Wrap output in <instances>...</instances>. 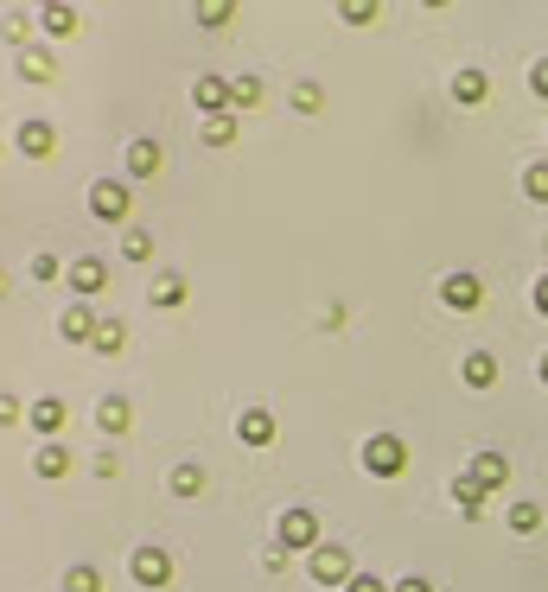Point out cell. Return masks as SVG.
Listing matches in <instances>:
<instances>
[{
    "label": "cell",
    "instance_id": "38",
    "mask_svg": "<svg viewBox=\"0 0 548 592\" xmlns=\"http://www.w3.org/2000/svg\"><path fill=\"white\" fill-rule=\"evenodd\" d=\"M542 382H548V357H542Z\"/></svg>",
    "mask_w": 548,
    "mask_h": 592
},
{
    "label": "cell",
    "instance_id": "36",
    "mask_svg": "<svg viewBox=\"0 0 548 592\" xmlns=\"http://www.w3.org/2000/svg\"><path fill=\"white\" fill-rule=\"evenodd\" d=\"M536 312H542V319H548V274H542V281H536Z\"/></svg>",
    "mask_w": 548,
    "mask_h": 592
},
{
    "label": "cell",
    "instance_id": "30",
    "mask_svg": "<svg viewBox=\"0 0 548 592\" xmlns=\"http://www.w3.org/2000/svg\"><path fill=\"white\" fill-rule=\"evenodd\" d=\"M122 255H128V261H147V255H153V236H141V230H134V236L122 242Z\"/></svg>",
    "mask_w": 548,
    "mask_h": 592
},
{
    "label": "cell",
    "instance_id": "11",
    "mask_svg": "<svg viewBox=\"0 0 548 592\" xmlns=\"http://www.w3.org/2000/svg\"><path fill=\"white\" fill-rule=\"evenodd\" d=\"M236 440H243V446H268L274 440V414L268 408H249L243 421H236Z\"/></svg>",
    "mask_w": 548,
    "mask_h": 592
},
{
    "label": "cell",
    "instance_id": "24",
    "mask_svg": "<svg viewBox=\"0 0 548 592\" xmlns=\"http://www.w3.org/2000/svg\"><path fill=\"white\" fill-rule=\"evenodd\" d=\"M20 71L45 83V77H51V51H39V45H20Z\"/></svg>",
    "mask_w": 548,
    "mask_h": 592
},
{
    "label": "cell",
    "instance_id": "6",
    "mask_svg": "<svg viewBox=\"0 0 548 592\" xmlns=\"http://www.w3.org/2000/svg\"><path fill=\"white\" fill-rule=\"evenodd\" d=\"M440 300L453 312H472V306H485V281H478V274H447V281H440Z\"/></svg>",
    "mask_w": 548,
    "mask_h": 592
},
{
    "label": "cell",
    "instance_id": "7",
    "mask_svg": "<svg viewBox=\"0 0 548 592\" xmlns=\"http://www.w3.org/2000/svg\"><path fill=\"white\" fill-rule=\"evenodd\" d=\"M192 102H198V109L217 121V115H230V102H236V83H224V77H198V83H192Z\"/></svg>",
    "mask_w": 548,
    "mask_h": 592
},
{
    "label": "cell",
    "instance_id": "39",
    "mask_svg": "<svg viewBox=\"0 0 548 592\" xmlns=\"http://www.w3.org/2000/svg\"><path fill=\"white\" fill-rule=\"evenodd\" d=\"M0 293H7V274H0Z\"/></svg>",
    "mask_w": 548,
    "mask_h": 592
},
{
    "label": "cell",
    "instance_id": "25",
    "mask_svg": "<svg viewBox=\"0 0 548 592\" xmlns=\"http://www.w3.org/2000/svg\"><path fill=\"white\" fill-rule=\"evenodd\" d=\"M173 491H179V497H198V491H204V472H198L192 459H185V465H173Z\"/></svg>",
    "mask_w": 548,
    "mask_h": 592
},
{
    "label": "cell",
    "instance_id": "13",
    "mask_svg": "<svg viewBox=\"0 0 548 592\" xmlns=\"http://www.w3.org/2000/svg\"><path fill=\"white\" fill-rule=\"evenodd\" d=\"M32 427H39L45 440H58V433H64V402H58V395H45V402H32Z\"/></svg>",
    "mask_w": 548,
    "mask_h": 592
},
{
    "label": "cell",
    "instance_id": "8",
    "mask_svg": "<svg viewBox=\"0 0 548 592\" xmlns=\"http://www.w3.org/2000/svg\"><path fill=\"white\" fill-rule=\"evenodd\" d=\"M102 287H109V268H102L96 255H77L71 261V293H77V300H90V293H102Z\"/></svg>",
    "mask_w": 548,
    "mask_h": 592
},
{
    "label": "cell",
    "instance_id": "12",
    "mask_svg": "<svg viewBox=\"0 0 548 592\" xmlns=\"http://www.w3.org/2000/svg\"><path fill=\"white\" fill-rule=\"evenodd\" d=\"M32 465H39V478H64V472H71V446H64V440H45Z\"/></svg>",
    "mask_w": 548,
    "mask_h": 592
},
{
    "label": "cell",
    "instance_id": "22",
    "mask_svg": "<svg viewBox=\"0 0 548 592\" xmlns=\"http://www.w3.org/2000/svg\"><path fill=\"white\" fill-rule=\"evenodd\" d=\"M153 306H185V274H160L153 281Z\"/></svg>",
    "mask_w": 548,
    "mask_h": 592
},
{
    "label": "cell",
    "instance_id": "34",
    "mask_svg": "<svg viewBox=\"0 0 548 592\" xmlns=\"http://www.w3.org/2000/svg\"><path fill=\"white\" fill-rule=\"evenodd\" d=\"M345 20H351V26H370V20H376V7H364V0H351V7H345Z\"/></svg>",
    "mask_w": 548,
    "mask_h": 592
},
{
    "label": "cell",
    "instance_id": "15",
    "mask_svg": "<svg viewBox=\"0 0 548 592\" xmlns=\"http://www.w3.org/2000/svg\"><path fill=\"white\" fill-rule=\"evenodd\" d=\"M491 96V77L485 71H459L453 77V102H466V109H472V102H485Z\"/></svg>",
    "mask_w": 548,
    "mask_h": 592
},
{
    "label": "cell",
    "instance_id": "28",
    "mask_svg": "<svg viewBox=\"0 0 548 592\" xmlns=\"http://www.w3.org/2000/svg\"><path fill=\"white\" fill-rule=\"evenodd\" d=\"M64 592H102L96 567H71V580H64Z\"/></svg>",
    "mask_w": 548,
    "mask_h": 592
},
{
    "label": "cell",
    "instance_id": "10",
    "mask_svg": "<svg viewBox=\"0 0 548 592\" xmlns=\"http://www.w3.org/2000/svg\"><path fill=\"white\" fill-rule=\"evenodd\" d=\"M96 325H102V319H96V312H90V306H64V319H58V332H64V338H71V344H90V338H96Z\"/></svg>",
    "mask_w": 548,
    "mask_h": 592
},
{
    "label": "cell",
    "instance_id": "4",
    "mask_svg": "<svg viewBox=\"0 0 548 592\" xmlns=\"http://www.w3.org/2000/svg\"><path fill=\"white\" fill-rule=\"evenodd\" d=\"M134 580L141 586H173V554H166L160 542H147V548H134Z\"/></svg>",
    "mask_w": 548,
    "mask_h": 592
},
{
    "label": "cell",
    "instance_id": "29",
    "mask_svg": "<svg viewBox=\"0 0 548 592\" xmlns=\"http://www.w3.org/2000/svg\"><path fill=\"white\" fill-rule=\"evenodd\" d=\"M319 102H325V96H319V83H300V90H294V109H300V115H313Z\"/></svg>",
    "mask_w": 548,
    "mask_h": 592
},
{
    "label": "cell",
    "instance_id": "21",
    "mask_svg": "<svg viewBox=\"0 0 548 592\" xmlns=\"http://www.w3.org/2000/svg\"><path fill=\"white\" fill-rule=\"evenodd\" d=\"M39 20H45L51 39H71V32H77V13L71 7H39Z\"/></svg>",
    "mask_w": 548,
    "mask_h": 592
},
{
    "label": "cell",
    "instance_id": "2",
    "mask_svg": "<svg viewBox=\"0 0 548 592\" xmlns=\"http://www.w3.org/2000/svg\"><path fill=\"white\" fill-rule=\"evenodd\" d=\"M274 548L313 554V548H319V516H313V510H287L281 522H274Z\"/></svg>",
    "mask_w": 548,
    "mask_h": 592
},
{
    "label": "cell",
    "instance_id": "37",
    "mask_svg": "<svg viewBox=\"0 0 548 592\" xmlns=\"http://www.w3.org/2000/svg\"><path fill=\"white\" fill-rule=\"evenodd\" d=\"M396 592H434V586H427V580H402Z\"/></svg>",
    "mask_w": 548,
    "mask_h": 592
},
{
    "label": "cell",
    "instance_id": "35",
    "mask_svg": "<svg viewBox=\"0 0 548 592\" xmlns=\"http://www.w3.org/2000/svg\"><path fill=\"white\" fill-rule=\"evenodd\" d=\"M529 90L548 96V58H536V71H529Z\"/></svg>",
    "mask_w": 548,
    "mask_h": 592
},
{
    "label": "cell",
    "instance_id": "20",
    "mask_svg": "<svg viewBox=\"0 0 548 592\" xmlns=\"http://www.w3.org/2000/svg\"><path fill=\"white\" fill-rule=\"evenodd\" d=\"M90 344H96V351H102V357H115V351H122V344H128V325H122V319H102Z\"/></svg>",
    "mask_w": 548,
    "mask_h": 592
},
{
    "label": "cell",
    "instance_id": "27",
    "mask_svg": "<svg viewBox=\"0 0 548 592\" xmlns=\"http://www.w3.org/2000/svg\"><path fill=\"white\" fill-rule=\"evenodd\" d=\"M523 191H529L536 204H548V166H529V172H523Z\"/></svg>",
    "mask_w": 548,
    "mask_h": 592
},
{
    "label": "cell",
    "instance_id": "17",
    "mask_svg": "<svg viewBox=\"0 0 548 592\" xmlns=\"http://www.w3.org/2000/svg\"><path fill=\"white\" fill-rule=\"evenodd\" d=\"M20 147L32 153V160H45L51 153V121H20Z\"/></svg>",
    "mask_w": 548,
    "mask_h": 592
},
{
    "label": "cell",
    "instance_id": "5",
    "mask_svg": "<svg viewBox=\"0 0 548 592\" xmlns=\"http://www.w3.org/2000/svg\"><path fill=\"white\" fill-rule=\"evenodd\" d=\"M128 204H134V191H128V185H115V179L90 185V211H96L102 223H122V217H128Z\"/></svg>",
    "mask_w": 548,
    "mask_h": 592
},
{
    "label": "cell",
    "instance_id": "26",
    "mask_svg": "<svg viewBox=\"0 0 548 592\" xmlns=\"http://www.w3.org/2000/svg\"><path fill=\"white\" fill-rule=\"evenodd\" d=\"M204 141H211V147H230V141H236V115H217V121H204Z\"/></svg>",
    "mask_w": 548,
    "mask_h": 592
},
{
    "label": "cell",
    "instance_id": "33",
    "mask_svg": "<svg viewBox=\"0 0 548 592\" xmlns=\"http://www.w3.org/2000/svg\"><path fill=\"white\" fill-rule=\"evenodd\" d=\"M345 592H396V586H383V580H376V573H357V580H351Z\"/></svg>",
    "mask_w": 548,
    "mask_h": 592
},
{
    "label": "cell",
    "instance_id": "1",
    "mask_svg": "<svg viewBox=\"0 0 548 592\" xmlns=\"http://www.w3.org/2000/svg\"><path fill=\"white\" fill-rule=\"evenodd\" d=\"M306 573H313L319 586H351L357 573H351V554L338 548V542H319L313 554H306Z\"/></svg>",
    "mask_w": 548,
    "mask_h": 592
},
{
    "label": "cell",
    "instance_id": "32",
    "mask_svg": "<svg viewBox=\"0 0 548 592\" xmlns=\"http://www.w3.org/2000/svg\"><path fill=\"white\" fill-rule=\"evenodd\" d=\"M236 102H243V109H249V102H262V83H255V77H236Z\"/></svg>",
    "mask_w": 548,
    "mask_h": 592
},
{
    "label": "cell",
    "instance_id": "14",
    "mask_svg": "<svg viewBox=\"0 0 548 592\" xmlns=\"http://www.w3.org/2000/svg\"><path fill=\"white\" fill-rule=\"evenodd\" d=\"M128 172H134V179L160 172V141H147V134H141V141H128Z\"/></svg>",
    "mask_w": 548,
    "mask_h": 592
},
{
    "label": "cell",
    "instance_id": "23",
    "mask_svg": "<svg viewBox=\"0 0 548 592\" xmlns=\"http://www.w3.org/2000/svg\"><path fill=\"white\" fill-rule=\"evenodd\" d=\"M510 529H517V535H536V529H542V510H536L529 497H523V503H510Z\"/></svg>",
    "mask_w": 548,
    "mask_h": 592
},
{
    "label": "cell",
    "instance_id": "9",
    "mask_svg": "<svg viewBox=\"0 0 548 592\" xmlns=\"http://www.w3.org/2000/svg\"><path fill=\"white\" fill-rule=\"evenodd\" d=\"M96 427L109 433V440H122V433L134 427V408L122 402V395H102V402H96Z\"/></svg>",
    "mask_w": 548,
    "mask_h": 592
},
{
    "label": "cell",
    "instance_id": "19",
    "mask_svg": "<svg viewBox=\"0 0 548 592\" xmlns=\"http://www.w3.org/2000/svg\"><path fill=\"white\" fill-rule=\"evenodd\" d=\"M504 472H510L504 452H478V459H472V478L485 484V491H491V484H504Z\"/></svg>",
    "mask_w": 548,
    "mask_h": 592
},
{
    "label": "cell",
    "instance_id": "31",
    "mask_svg": "<svg viewBox=\"0 0 548 592\" xmlns=\"http://www.w3.org/2000/svg\"><path fill=\"white\" fill-rule=\"evenodd\" d=\"M32 281H58V255H32Z\"/></svg>",
    "mask_w": 548,
    "mask_h": 592
},
{
    "label": "cell",
    "instance_id": "3",
    "mask_svg": "<svg viewBox=\"0 0 548 592\" xmlns=\"http://www.w3.org/2000/svg\"><path fill=\"white\" fill-rule=\"evenodd\" d=\"M408 465V446L396 440V433H376V440H364V472H376V478H396Z\"/></svg>",
    "mask_w": 548,
    "mask_h": 592
},
{
    "label": "cell",
    "instance_id": "18",
    "mask_svg": "<svg viewBox=\"0 0 548 592\" xmlns=\"http://www.w3.org/2000/svg\"><path fill=\"white\" fill-rule=\"evenodd\" d=\"M466 382H472V389H491V382H498V357H491V351H472V357H466Z\"/></svg>",
    "mask_w": 548,
    "mask_h": 592
},
{
    "label": "cell",
    "instance_id": "16",
    "mask_svg": "<svg viewBox=\"0 0 548 592\" xmlns=\"http://www.w3.org/2000/svg\"><path fill=\"white\" fill-rule=\"evenodd\" d=\"M453 503H459V516H478V510H485V484H478L472 472L453 478Z\"/></svg>",
    "mask_w": 548,
    "mask_h": 592
}]
</instances>
